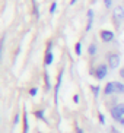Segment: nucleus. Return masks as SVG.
Wrapping results in <instances>:
<instances>
[{
  "label": "nucleus",
  "mask_w": 124,
  "mask_h": 133,
  "mask_svg": "<svg viewBox=\"0 0 124 133\" xmlns=\"http://www.w3.org/2000/svg\"><path fill=\"white\" fill-rule=\"evenodd\" d=\"M109 114H111L113 120H115V121L120 123V120L124 117V102H120V104L113 105L111 110H109Z\"/></svg>",
  "instance_id": "nucleus-1"
},
{
  "label": "nucleus",
  "mask_w": 124,
  "mask_h": 133,
  "mask_svg": "<svg viewBox=\"0 0 124 133\" xmlns=\"http://www.w3.org/2000/svg\"><path fill=\"white\" fill-rule=\"evenodd\" d=\"M107 62H108V66L109 69H117V67L120 66V56L117 54V53H108L107 54Z\"/></svg>",
  "instance_id": "nucleus-2"
},
{
  "label": "nucleus",
  "mask_w": 124,
  "mask_h": 133,
  "mask_svg": "<svg viewBox=\"0 0 124 133\" xmlns=\"http://www.w3.org/2000/svg\"><path fill=\"white\" fill-rule=\"evenodd\" d=\"M108 69H109V66H107V64H99V66L95 69V78H97L98 81L105 79L107 75H108Z\"/></svg>",
  "instance_id": "nucleus-3"
},
{
  "label": "nucleus",
  "mask_w": 124,
  "mask_h": 133,
  "mask_svg": "<svg viewBox=\"0 0 124 133\" xmlns=\"http://www.w3.org/2000/svg\"><path fill=\"white\" fill-rule=\"evenodd\" d=\"M113 16H114V21H115L117 24H120L121 21H124V8L123 6H117V8H114Z\"/></svg>",
  "instance_id": "nucleus-4"
},
{
  "label": "nucleus",
  "mask_w": 124,
  "mask_h": 133,
  "mask_svg": "<svg viewBox=\"0 0 124 133\" xmlns=\"http://www.w3.org/2000/svg\"><path fill=\"white\" fill-rule=\"evenodd\" d=\"M61 81H63V72H60V73H58V78H57V83H56V86H54V104L56 105L58 104V92H60Z\"/></svg>",
  "instance_id": "nucleus-5"
},
{
  "label": "nucleus",
  "mask_w": 124,
  "mask_h": 133,
  "mask_svg": "<svg viewBox=\"0 0 124 133\" xmlns=\"http://www.w3.org/2000/svg\"><path fill=\"white\" fill-rule=\"evenodd\" d=\"M101 39L104 41V43H111V41L114 39V32L113 31H107V29L101 31Z\"/></svg>",
  "instance_id": "nucleus-6"
},
{
  "label": "nucleus",
  "mask_w": 124,
  "mask_h": 133,
  "mask_svg": "<svg viewBox=\"0 0 124 133\" xmlns=\"http://www.w3.org/2000/svg\"><path fill=\"white\" fill-rule=\"evenodd\" d=\"M104 94H105V97H109V95L115 94V83L107 82V85L104 86Z\"/></svg>",
  "instance_id": "nucleus-7"
},
{
  "label": "nucleus",
  "mask_w": 124,
  "mask_h": 133,
  "mask_svg": "<svg viewBox=\"0 0 124 133\" xmlns=\"http://www.w3.org/2000/svg\"><path fill=\"white\" fill-rule=\"evenodd\" d=\"M22 133H29V120H28L26 110H25V113H23V132Z\"/></svg>",
  "instance_id": "nucleus-8"
},
{
  "label": "nucleus",
  "mask_w": 124,
  "mask_h": 133,
  "mask_svg": "<svg viewBox=\"0 0 124 133\" xmlns=\"http://www.w3.org/2000/svg\"><path fill=\"white\" fill-rule=\"evenodd\" d=\"M44 114H45V111H44V110H35L34 116H35V118H38V120H41V121H45V123H48Z\"/></svg>",
  "instance_id": "nucleus-9"
},
{
  "label": "nucleus",
  "mask_w": 124,
  "mask_h": 133,
  "mask_svg": "<svg viewBox=\"0 0 124 133\" xmlns=\"http://www.w3.org/2000/svg\"><path fill=\"white\" fill-rule=\"evenodd\" d=\"M92 21H93V12L92 10H88V25H86V31H91L92 28Z\"/></svg>",
  "instance_id": "nucleus-10"
},
{
  "label": "nucleus",
  "mask_w": 124,
  "mask_h": 133,
  "mask_svg": "<svg viewBox=\"0 0 124 133\" xmlns=\"http://www.w3.org/2000/svg\"><path fill=\"white\" fill-rule=\"evenodd\" d=\"M53 60H54V56H53V53L51 51H47V54H45V64L47 66H50V64H53Z\"/></svg>",
  "instance_id": "nucleus-11"
},
{
  "label": "nucleus",
  "mask_w": 124,
  "mask_h": 133,
  "mask_svg": "<svg viewBox=\"0 0 124 133\" xmlns=\"http://www.w3.org/2000/svg\"><path fill=\"white\" fill-rule=\"evenodd\" d=\"M115 83V94H124V83L121 82H114Z\"/></svg>",
  "instance_id": "nucleus-12"
},
{
  "label": "nucleus",
  "mask_w": 124,
  "mask_h": 133,
  "mask_svg": "<svg viewBox=\"0 0 124 133\" xmlns=\"http://www.w3.org/2000/svg\"><path fill=\"white\" fill-rule=\"evenodd\" d=\"M97 51H98V47H97V44L92 43L89 45V48H88V53H89V56H95L97 54Z\"/></svg>",
  "instance_id": "nucleus-13"
},
{
  "label": "nucleus",
  "mask_w": 124,
  "mask_h": 133,
  "mask_svg": "<svg viewBox=\"0 0 124 133\" xmlns=\"http://www.w3.org/2000/svg\"><path fill=\"white\" fill-rule=\"evenodd\" d=\"M91 89H92V92H93V95H95V98L98 97V95H99V91H101V88H99V86H91Z\"/></svg>",
  "instance_id": "nucleus-14"
},
{
  "label": "nucleus",
  "mask_w": 124,
  "mask_h": 133,
  "mask_svg": "<svg viewBox=\"0 0 124 133\" xmlns=\"http://www.w3.org/2000/svg\"><path fill=\"white\" fill-rule=\"evenodd\" d=\"M74 51H76V54H78V56H80V54H82V44H80V43H76Z\"/></svg>",
  "instance_id": "nucleus-15"
},
{
  "label": "nucleus",
  "mask_w": 124,
  "mask_h": 133,
  "mask_svg": "<svg viewBox=\"0 0 124 133\" xmlns=\"http://www.w3.org/2000/svg\"><path fill=\"white\" fill-rule=\"evenodd\" d=\"M37 94H38V88H31L29 89V95L31 97H37Z\"/></svg>",
  "instance_id": "nucleus-16"
},
{
  "label": "nucleus",
  "mask_w": 124,
  "mask_h": 133,
  "mask_svg": "<svg viewBox=\"0 0 124 133\" xmlns=\"http://www.w3.org/2000/svg\"><path fill=\"white\" fill-rule=\"evenodd\" d=\"M98 118H99V123H101V124H105V117H104V114L102 113L98 114Z\"/></svg>",
  "instance_id": "nucleus-17"
},
{
  "label": "nucleus",
  "mask_w": 124,
  "mask_h": 133,
  "mask_svg": "<svg viewBox=\"0 0 124 133\" xmlns=\"http://www.w3.org/2000/svg\"><path fill=\"white\" fill-rule=\"evenodd\" d=\"M45 85H47V88H48V89L51 88V83H50V76H48L47 73H45Z\"/></svg>",
  "instance_id": "nucleus-18"
},
{
  "label": "nucleus",
  "mask_w": 124,
  "mask_h": 133,
  "mask_svg": "<svg viewBox=\"0 0 124 133\" xmlns=\"http://www.w3.org/2000/svg\"><path fill=\"white\" fill-rule=\"evenodd\" d=\"M74 132H76V133H85V132H83V129H82V127H80L79 124L74 126Z\"/></svg>",
  "instance_id": "nucleus-19"
},
{
  "label": "nucleus",
  "mask_w": 124,
  "mask_h": 133,
  "mask_svg": "<svg viewBox=\"0 0 124 133\" xmlns=\"http://www.w3.org/2000/svg\"><path fill=\"white\" fill-rule=\"evenodd\" d=\"M56 9H57V3L54 2V3L51 4V8H50V13H54V12H56Z\"/></svg>",
  "instance_id": "nucleus-20"
},
{
  "label": "nucleus",
  "mask_w": 124,
  "mask_h": 133,
  "mask_svg": "<svg viewBox=\"0 0 124 133\" xmlns=\"http://www.w3.org/2000/svg\"><path fill=\"white\" fill-rule=\"evenodd\" d=\"M19 120H20V114H16L15 116V120H13V124H18V123H19Z\"/></svg>",
  "instance_id": "nucleus-21"
},
{
  "label": "nucleus",
  "mask_w": 124,
  "mask_h": 133,
  "mask_svg": "<svg viewBox=\"0 0 124 133\" xmlns=\"http://www.w3.org/2000/svg\"><path fill=\"white\" fill-rule=\"evenodd\" d=\"M104 3L107 8H111V0H104Z\"/></svg>",
  "instance_id": "nucleus-22"
},
{
  "label": "nucleus",
  "mask_w": 124,
  "mask_h": 133,
  "mask_svg": "<svg viewBox=\"0 0 124 133\" xmlns=\"http://www.w3.org/2000/svg\"><path fill=\"white\" fill-rule=\"evenodd\" d=\"M79 99H80V97H79V95L76 94V95L73 97V101H74V102H79Z\"/></svg>",
  "instance_id": "nucleus-23"
},
{
  "label": "nucleus",
  "mask_w": 124,
  "mask_h": 133,
  "mask_svg": "<svg viewBox=\"0 0 124 133\" xmlns=\"http://www.w3.org/2000/svg\"><path fill=\"white\" fill-rule=\"evenodd\" d=\"M120 76H121V78H124V66L120 69Z\"/></svg>",
  "instance_id": "nucleus-24"
},
{
  "label": "nucleus",
  "mask_w": 124,
  "mask_h": 133,
  "mask_svg": "<svg viewBox=\"0 0 124 133\" xmlns=\"http://www.w3.org/2000/svg\"><path fill=\"white\" fill-rule=\"evenodd\" d=\"M120 124H121V126H124V117H123V118H121V120H120Z\"/></svg>",
  "instance_id": "nucleus-25"
},
{
  "label": "nucleus",
  "mask_w": 124,
  "mask_h": 133,
  "mask_svg": "<svg viewBox=\"0 0 124 133\" xmlns=\"http://www.w3.org/2000/svg\"><path fill=\"white\" fill-rule=\"evenodd\" d=\"M74 3H76V0H72V4H74Z\"/></svg>",
  "instance_id": "nucleus-26"
}]
</instances>
